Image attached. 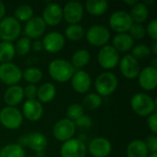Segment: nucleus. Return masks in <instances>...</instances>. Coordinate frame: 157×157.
<instances>
[{"mask_svg": "<svg viewBox=\"0 0 157 157\" xmlns=\"http://www.w3.org/2000/svg\"><path fill=\"white\" fill-rule=\"evenodd\" d=\"M153 53H154L155 55H156L157 54V42L156 41H155V43H154V47H153Z\"/></svg>", "mask_w": 157, "mask_h": 157, "instance_id": "obj_47", "label": "nucleus"}, {"mask_svg": "<svg viewBox=\"0 0 157 157\" xmlns=\"http://www.w3.org/2000/svg\"><path fill=\"white\" fill-rule=\"evenodd\" d=\"M150 54L151 49L145 44H138L132 49V55L137 60L147 58Z\"/></svg>", "mask_w": 157, "mask_h": 157, "instance_id": "obj_37", "label": "nucleus"}, {"mask_svg": "<svg viewBox=\"0 0 157 157\" xmlns=\"http://www.w3.org/2000/svg\"><path fill=\"white\" fill-rule=\"evenodd\" d=\"M111 143L104 137H98L91 141L88 146L89 153L94 157H107L111 153Z\"/></svg>", "mask_w": 157, "mask_h": 157, "instance_id": "obj_19", "label": "nucleus"}, {"mask_svg": "<svg viewBox=\"0 0 157 157\" xmlns=\"http://www.w3.org/2000/svg\"><path fill=\"white\" fill-rule=\"evenodd\" d=\"M85 29L79 24H71L65 29V36L70 40H80L85 36Z\"/></svg>", "mask_w": 157, "mask_h": 157, "instance_id": "obj_32", "label": "nucleus"}, {"mask_svg": "<svg viewBox=\"0 0 157 157\" xmlns=\"http://www.w3.org/2000/svg\"><path fill=\"white\" fill-rule=\"evenodd\" d=\"M83 115H84V108L81 104L75 103V104L70 105L67 108L66 116H67V119L72 121H76Z\"/></svg>", "mask_w": 157, "mask_h": 157, "instance_id": "obj_36", "label": "nucleus"}, {"mask_svg": "<svg viewBox=\"0 0 157 157\" xmlns=\"http://www.w3.org/2000/svg\"><path fill=\"white\" fill-rule=\"evenodd\" d=\"M0 122L8 130H17L23 122V115L16 107L6 106L0 110Z\"/></svg>", "mask_w": 157, "mask_h": 157, "instance_id": "obj_5", "label": "nucleus"}, {"mask_svg": "<svg viewBox=\"0 0 157 157\" xmlns=\"http://www.w3.org/2000/svg\"><path fill=\"white\" fill-rule=\"evenodd\" d=\"M42 76H43V75H42L41 70H40L37 67L27 68L22 74V77L29 84H31V85H35V84L39 83L42 79Z\"/></svg>", "mask_w": 157, "mask_h": 157, "instance_id": "obj_34", "label": "nucleus"}, {"mask_svg": "<svg viewBox=\"0 0 157 157\" xmlns=\"http://www.w3.org/2000/svg\"><path fill=\"white\" fill-rule=\"evenodd\" d=\"M119 85L117 76L111 72L100 74L95 81V88L100 97H108L115 92Z\"/></svg>", "mask_w": 157, "mask_h": 157, "instance_id": "obj_3", "label": "nucleus"}, {"mask_svg": "<svg viewBox=\"0 0 157 157\" xmlns=\"http://www.w3.org/2000/svg\"><path fill=\"white\" fill-rule=\"evenodd\" d=\"M16 51L15 46L11 42L1 41L0 42V63H11L12 59L15 57Z\"/></svg>", "mask_w": 157, "mask_h": 157, "instance_id": "obj_29", "label": "nucleus"}, {"mask_svg": "<svg viewBox=\"0 0 157 157\" xmlns=\"http://www.w3.org/2000/svg\"><path fill=\"white\" fill-rule=\"evenodd\" d=\"M5 14H6V6H5V4L2 1H0V20L5 17Z\"/></svg>", "mask_w": 157, "mask_h": 157, "instance_id": "obj_45", "label": "nucleus"}, {"mask_svg": "<svg viewBox=\"0 0 157 157\" xmlns=\"http://www.w3.org/2000/svg\"><path fill=\"white\" fill-rule=\"evenodd\" d=\"M41 42L45 51L51 53H54L63 48L65 44V39L62 33L58 31H52L43 37Z\"/></svg>", "mask_w": 157, "mask_h": 157, "instance_id": "obj_14", "label": "nucleus"}, {"mask_svg": "<svg viewBox=\"0 0 157 157\" xmlns=\"http://www.w3.org/2000/svg\"><path fill=\"white\" fill-rule=\"evenodd\" d=\"M102 104V97L97 93H90L83 98V108L88 110H95Z\"/></svg>", "mask_w": 157, "mask_h": 157, "instance_id": "obj_31", "label": "nucleus"}, {"mask_svg": "<svg viewBox=\"0 0 157 157\" xmlns=\"http://www.w3.org/2000/svg\"><path fill=\"white\" fill-rule=\"evenodd\" d=\"M131 107L139 116L148 117L155 112L156 99H153V98L146 93H137L132 98Z\"/></svg>", "mask_w": 157, "mask_h": 157, "instance_id": "obj_2", "label": "nucleus"}, {"mask_svg": "<svg viewBox=\"0 0 157 157\" xmlns=\"http://www.w3.org/2000/svg\"><path fill=\"white\" fill-rule=\"evenodd\" d=\"M147 125L148 128L151 130V132L156 135L157 133V114L156 112H154L147 118Z\"/></svg>", "mask_w": 157, "mask_h": 157, "instance_id": "obj_43", "label": "nucleus"}, {"mask_svg": "<svg viewBox=\"0 0 157 157\" xmlns=\"http://www.w3.org/2000/svg\"><path fill=\"white\" fill-rule=\"evenodd\" d=\"M134 40L129 33H118L113 38V47L119 52H126L133 48Z\"/></svg>", "mask_w": 157, "mask_h": 157, "instance_id": "obj_23", "label": "nucleus"}, {"mask_svg": "<svg viewBox=\"0 0 157 157\" xmlns=\"http://www.w3.org/2000/svg\"><path fill=\"white\" fill-rule=\"evenodd\" d=\"M148 154L149 151L145 143L142 140H133L127 147L128 157H148Z\"/></svg>", "mask_w": 157, "mask_h": 157, "instance_id": "obj_26", "label": "nucleus"}, {"mask_svg": "<svg viewBox=\"0 0 157 157\" xmlns=\"http://www.w3.org/2000/svg\"><path fill=\"white\" fill-rule=\"evenodd\" d=\"M71 85L75 91L84 94L87 92L91 86V77L84 70L75 71L71 77Z\"/></svg>", "mask_w": 157, "mask_h": 157, "instance_id": "obj_20", "label": "nucleus"}, {"mask_svg": "<svg viewBox=\"0 0 157 157\" xmlns=\"http://www.w3.org/2000/svg\"><path fill=\"white\" fill-rule=\"evenodd\" d=\"M120 52L112 45L101 47L98 53V62L99 65L107 70L115 68L120 63Z\"/></svg>", "mask_w": 157, "mask_h": 157, "instance_id": "obj_6", "label": "nucleus"}, {"mask_svg": "<svg viewBox=\"0 0 157 157\" xmlns=\"http://www.w3.org/2000/svg\"><path fill=\"white\" fill-rule=\"evenodd\" d=\"M87 41L95 47H103L110 38L109 29L103 25L91 26L85 33Z\"/></svg>", "mask_w": 157, "mask_h": 157, "instance_id": "obj_7", "label": "nucleus"}, {"mask_svg": "<svg viewBox=\"0 0 157 157\" xmlns=\"http://www.w3.org/2000/svg\"><path fill=\"white\" fill-rule=\"evenodd\" d=\"M84 7L80 2L70 1L63 7V17L66 22L71 24H78L83 18Z\"/></svg>", "mask_w": 157, "mask_h": 157, "instance_id": "obj_13", "label": "nucleus"}, {"mask_svg": "<svg viewBox=\"0 0 157 157\" xmlns=\"http://www.w3.org/2000/svg\"><path fill=\"white\" fill-rule=\"evenodd\" d=\"M74 122H75V128L77 127V128H80V129H84V130L90 128L91 124H92V121H91L90 117L88 115H86V114L81 116L79 119H77Z\"/></svg>", "mask_w": 157, "mask_h": 157, "instance_id": "obj_39", "label": "nucleus"}, {"mask_svg": "<svg viewBox=\"0 0 157 157\" xmlns=\"http://www.w3.org/2000/svg\"><path fill=\"white\" fill-rule=\"evenodd\" d=\"M148 151L152 153H157V137L156 135H151L147 137L146 141L144 142Z\"/></svg>", "mask_w": 157, "mask_h": 157, "instance_id": "obj_42", "label": "nucleus"}, {"mask_svg": "<svg viewBox=\"0 0 157 157\" xmlns=\"http://www.w3.org/2000/svg\"><path fill=\"white\" fill-rule=\"evenodd\" d=\"M120 70L123 76L128 79H134L138 77L141 72L140 63L132 54H126L120 60Z\"/></svg>", "mask_w": 157, "mask_h": 157, "instance_id": "obj_12", "label": "nucleus"}, {"mask_svg": "<svg viewBox=\"0 0 157 157\" xmlns=\"http://www.w3.org/2000/svg\"><path fill=\"white\" fill-rule=\"evenodd\" d=\"M90 61V53L87 50L80 49L77 50L72 56L71 64L73 67L76 69H80L84 66H86Z\"/></svg>", "mask_w": 157, "mask_h": 157, "instance_id": "obj_28", "label": "nucleus"}, {"mask_svg": "<svg viewBox=\"0 0 157 157\" xmlns=\"http://www.w3.org/2000/svg\"><path fill=\"white\" fill-rule=\"evenodd\" d=\"M23 72L13 63H6L0 64V81L6 86H15L22 78Z\"/></svg>", "mask_w": 157, "mask_h": 157, "instance_id": "obj_9", "label": "nucleus"}, {"mask_svg": "<svg viewBox=\"0 0 157 157\" xmlns=\"http://www.w3.org/2000/svg\"><path fill=\"white\" fill-rule=\"evenodd\" d=\"M55 86L52 83H44L37 90V100L40 103H49L55 98Z\"/></svg>", "mask_w": 157, "mask_h": 157, "instance_id": "obj_25", "label": "nucleus"}, {"mask_svg": "<svg viewBox=\"0 0 157 157\" xmlns=\"http://www.w3.org/2000/svg\"><path fill=\"white\" fill-rule=\"evenodd\" d=\"M24 98L23 87L17 85L9 86L4 95V100L8 107L17 106Z\"/></svg>", "mask_w": 157, "mask_h": 157, "instance_id": "obj_22", "label": "nucleus"}, {"mask_svg": "<svg viewBox=\"0 0 157 157\" xmlns=\"http://www.w3.org/2000/svg\"><path fill=\"white\" fill-rule=\"evenodd\" d=\"M31 48L33 49L34 52H40V50L43 49V46H42V42L40 40H35L32 43H31Z\"/></svg>", "mask_w": 157, "mask_h": 157, "instance_id": "obj_44", "label": "nucleus"}, {"mask_svg": "<svg viewBox=\"0 0 157 157\" xmlns=\"http://www.w3.org/2000/svg\"><path fill=\"white\" fill-rule=\"evenodd\" d=\"M48 141L46 137L38 132H31L27 135V145L30 150L34 151L36 154L43 153L47 147Z\"/></svg>", "mask_w": 157, "mask_h": 157, "instance_id": "obj_21", "label": "nucleus"}, {"mask_svg": "<svg viewBox=\"0 0 157 157\" xmlns=\"http://www.w3.org/2000/svg\"><path fill=\"white\" fill-rule=\"evenodd\" d=\"M129 31H130L129 34L133 40H141L144 38L146 35V30L144 26L139 23H133Z\"/></svg>", "mask_w": 157, "mask_h": 157, "instance_id": "obj_38", "label": "nucleus"}, {"mask_svg": "<svg viewBox=\"0 0 157 157\" xmlns=\"http://www.w3.org/2000/svg\"><path fill=\"white\" fill-rule=\"evenodd\" d=\"M15 46V51L16 53H17L20 56L26 55L29 52L30 49H31V41L29 38L27 37H22L20 38Z\"/></svg>", "mask_w": 157, "mask_h": 157, "instance_id": "obj_35", "label": "nucleus"}, {"mask_svg": "<svg viewBox=\"0 0 157 157\" xmlns=\"http://www.w3.org/2000/svg\"><path fill=\"white\" fill-rule=\"evenodd\" d=\"M63 7L57 3L48 4L42 13V19L46 25L56 26L63 19Z\"/></svg>", "mask_w": 157, "mask_h": 157, "instance_id": "obj_17", "label": "nucleus"}, {"mask_svg": "<svg viewBox=\"0 0 157 157\" xmlns=\"http://www.w3.org/2000/svg\"><path fill=\"white\" fill-rule=\"evenodd\" d=\"M130 16L133 21V23H139L143 24L149 16V9L146 5L144 4V2H137L134 6H132Z\"/></svg>", "mask_w": 157, "mask_h": 157, "instance_id": "obj_24", "label": "nucleus"}, {"mask_svg": "<svg viewBox=\"0 0 157 157\" xmlns=\"http://www.w3.org/2000/svg\"><path fill=\"white\" fill-rule=\"evenodd\" d=\"M87 12L92 16H102L109 8V3L106 0H88L86 3Z\"/></svg>", "mask_w": 157, "mask_h": 157, "instance_id": "obj_27", "label": "nucleus"}, {"mask_svg": "<svg viewBox=\"0 0 157 157\" xmlns=\"http://www.w3.org/2000/svg\"><path fill=\"white\" fill-rule=\"evenodd\" d=\"M46 24L41 17H33L26 22L24 27V34L27 38L37 40L39 39L46 29Z\"/></svg>", "mask_w": 157, "mask_h": 157, "instance_id": "obj_15", "label": "nucleus"}, {"mask_svg": "<svg viewBox=\"0 0 157 157\" xmlns=\"http://www.w3.org/2000/svg\"><path fill=\"white\" fill-rule=\"evenodd\" d=\"M21 32L20 22L14 17H5L0 20V39L11 42L17 39Z\"/></svg>", "mask_w": 157, "mask_h": 157, "instance_id": "obj_4", "label": "nucleus"}, {"mask_svg": "<svg viewBox=\"0 0 157 157\" xmlns=\"http://www.w3.org/2000/svg\"><path fill=\"white\" fill-rule=\"evenodd\" d=\"M148 157H157V153H152Z\"/></svg>", "mask_w": 157, "mask_h": 157, "instance_id": "obj_48", "label": "nucleus"}, {"mask_svg": "<svg viewBox=\"0 0 157 157\" xmlns=\"http://www.w3.org/2000/svg\"><path fill=\"white\" fill-rule=\"evenodd\" d=\"M146 34L149 35L150 38H152L155 41L157 40V19H153L148 23L147 27L145 28Z\"/></svg>", "mask_w": 157, "mask_h": 157, "instance_id": "obj_40", "label": "nucleus"}, {"mask_svg": "<svg viewBox=\"0 0 157 157\" xmlns=\"http://www.w3.org/2000/svg\"><path fill=\"white\" fill-rule=\"evenodd\" d=\"M48 71L52 79L59 83H65L71 79L75 69L67 60L55 59L50 63Z\"/></svg>", "mask_w": 157, "mask_h": 157, "instance_id": "obj_1", "label": "nucleus"}, {"mask_svg": "<svg viewBox=\"0 0 157 157\" xmlns=\"http://www.w3.org/2000/svg\"><path fill=\"white\" fill-rule=\"evenodd\" d=\"M75 129L76 128L75 122L65 118L58 121L54 124L52 129V133L56 140L64 143L73 138L75 132Z\"/></svg>", "mask_w": 157, "mask_h": 157, "instance_id": "obj_10", "label": "nucleus"}, {"mask_svg": "<svg viewBox=\"0 0 157 157\" xmlns=\"http://www.w3.org/2000/svg\"><path fill=\"white\" fill-rule=\"evenodd\" d=\"M22 115L30 121L40 120L43 115L42 104L37 99H28L22 107Z\"/></svg>", "mask_w": 157, "mask_h": 157, "instance_id": "obj_18", "label": "nucleus"}, {"mask_svg": "<svg viewBox=\"0 0 157 157\" xmlns=\"http://www.w3.org/2000/svg\"><path fill=\"white\" fill-rule=\"evenodd\" d=\"M137 2H138L137 0H132V1H129V0H128V1H124V3H125V4L130 5V6H134Z\"/></svg>", "mask_w": 157, "mask_h": 157, "instance_id": "obj_46", "label": "nucleus"}, {"mask_svg": "<svg viewBox=\"0 0 157 157\" xmlns=\"http://www.w3.org/2000/svg\"><path fill=\"white\" fill-rule=\"evenodd\" d=\"M28 157H36V156H28Z\"/></svg>", "mask_w": 157, "mask_h": 157, "instance_id": "obj_49", "label": "nucleus"}, {"mask_svg": "<svg viewBox=\"0 0 157 157\" xmlns=\"http://www.w3.org/2000/svg\"><path fill=\"white\" fill-rule=\"evenodd\" d=\"M0 157H25V151L17 144H9L0 150Z\"/></svg>", "mask_w": 157, "mask_h": 157, "instance_id": "obj_30", "label": "nucleus"}, {"mask_svg": "<svg viewBox=\"0 0 157 157\" xmlns=\"http://www.w3.org/2000/svg\"><path fill=\"white\" fill-rule=\"evenodd\" d=\"M23 90H24V97H26L28 99H36L38 88L36 87L35 85L29 84L26 86L25 88H23Z\"/></svg>", "mask_w": 157, "mask_h": 157, "instance_id": "obj_41", "label": "nucleus"}, {"mask_svg": "<svg viewBox=\"0 0 157 157\" xmlns=\"http://www.w3.org/2000/svg\"><path fill=\"white\" fill-rule=\"evenodd\" d=\"M62 157H86V147L80 139H70L64 142L61 147Z\"/></svg>", "mask_w": 157, "mask_h": 157, "instance_id": "obj_11", "label": "nucleus"}, {"mask_svg": "<svg viewBox=\"0 0 157 157\" xmlns=\"http://www.w3.org/2000/svg\"><path fill=\"white\" fill-rule=\"evenodd\" d=\"M110 28L118 33H127L133 24L130 13L124 10L113 12L109 18Z\"/></svg>", "mask_w": 157, "mask_h": 157, "instance_id": "obj_8", "label": "nucleus"}, {"mask_svg": "<svg viewBox=\"0 0 157 157\" xmlns=\"http://www.w3.org/2000/svg\"><path fill=\"white\" fill-rule=\"evenodd\" d=\"M140 86L146 90L152 91L157 86V69L153 66H146L141 70L138 75Z\"/></svg>", "mask_w": 157, "mask_h": 157, "instance_id": "obj_16", "label": "nucleus"}, {"mask_svg": "<svg viewBox=\"0 0 157 157\" xmlns=\"http://www.w3.org/2000/svg\"><path fill=\"white\" fill-rule=\"evenodd\" d=\"M33 9L32 7L29 6V5H27V4H23V5H20L18 6L15 12H14V15H15V18L17 19L18 21H29L31 17H33Z\"/></svg>", "mask_w": 157, "mask_h": 157, "instance_id": "obj_33", "label": "nucleus"}]
</instances>
